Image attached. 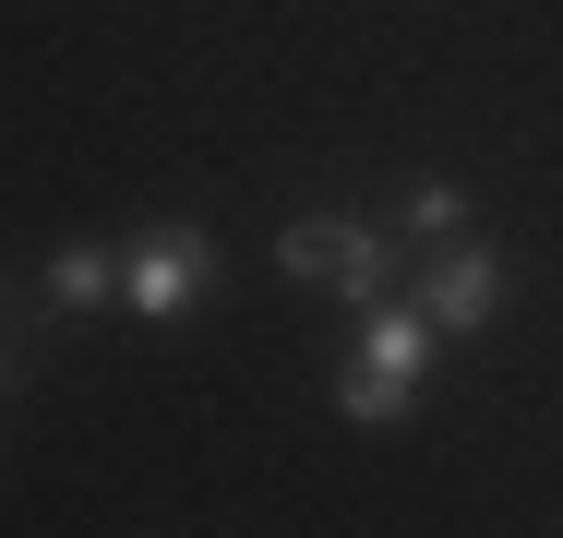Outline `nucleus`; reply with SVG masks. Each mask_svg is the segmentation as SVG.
Listing matches in <instances>:
<instances>
[{
    "label": "nucleus",
    "instance_id": "obj_1",
    "mask_svg": "<svg viewBox=\"0 0 563 538\" xmlns=\"http://www.w3.org/2000/svg\"><path fill=\"white\" fill-rule=\"evenodd\" d=\"M276 264H288L300 288H336L347 312H372V300H384V276H396V227L312 204V215H288V227H276Z\"/></svg>",
    "mask_w": 563,
    "mask_h": 538
},
{
    "label": "nucleus",
    "instance_id": "obj_2",
    "mask_svg": "<svg viewBox=\"0 0 563 538\" xmlns=\"http://www.w3.org/2000/svg\"><path fill=\"white\" fill-rule=\"evenodd\" d=\"M205 288H217V239H205V227H144V239L120 251V312L132 323H180Z\"/></svg>",
    "mask_w": 563,
    "mask_h": 538
},
{
    "label": "nucleus",
    "instance_id": "obj_3",
    "mask_svg": "<svg viewBox=\"0 0 563 538\" xmlns=\"http://www.w3.org/2000/svg\"><path fill=\"white\" fill-rule=\"evenodd\" d=\"M420 312H432V335H479V323L504 312V251L492 239H444L420 264Z\"/></svg>",
    "mask_w": 563,
    "mask_h": 538
},
{
    "label": "nucleus",
    "instance_id": "obj_4",
    "mask_svg": "<svg viewBox=\"0 0 563 538\" xmlns=\"http://www.w3.org/2000/svg\"><path fill=\"white\" fill-rule=\"evenodd\" d=\"M360 359L420 383V359H432V312H420V300H372V312H360Z\"/></svg>",
    "mask_w": 563,
    "mask_h": 538
},
{
    "label": "nucleus",
    "instance_id": "obj_5",
    "mask_svg": "<svg viewBox=\"0 0 563 538\" xmlns=\"http://www.w3.org/2000/svg\"><path fill=\"white\" fill-rule=\"evenodd\" d=\"M36 288H48V312H60V323H85V312H97V300L120 288V264L73 239V251H48V276H36Z\"/></svg>",
    "mask_w": 563,
    "mask_h": 538
},
{
    "label": "nucleus",
    "instance_id": "obj_6",
    "mask_svg": "<svg viewBox=\"0 0 563 538\" xmlns=\"http://www.w3.org/2000/svg\"><path fill=\"white\" fill-rule=\"evenodd\" d=\"M396 239H420V251L467 239V192H455V180H408V192H396Z\"/></svg>",
    "mask_w": 563,
    "mask_h": 538
},
{
    "label": "nucleus",
    "instance_id": "obj_7",
    "mask_svg": "<svg viewBox=\"0 0 563 538\" xmlns=\"http://www.w3.org/2000/svg\"><path fill=\"white\" fill-rule=\"evenodd\" d=\"M336 407H347V419H360V430H396V419H408V371H372V359H347Z\"/></svg>",
    "mask_w": 563,
    "mask_h": 538
},
{
    "label": "nucleus",
    "instance_id": "obj_8",
    "mask_svg": "<svg viewBox=\"0 0 563 538\" xmlns=\"http://www.w3.org/2000/svg\"><path fill=\"white\" fill-rule=\"evenodd\" d=\"M0 395H12V347H0Z\"/></svg>",
    "mask_w": 563,
    "mask_h": 538
}]
</instances>
